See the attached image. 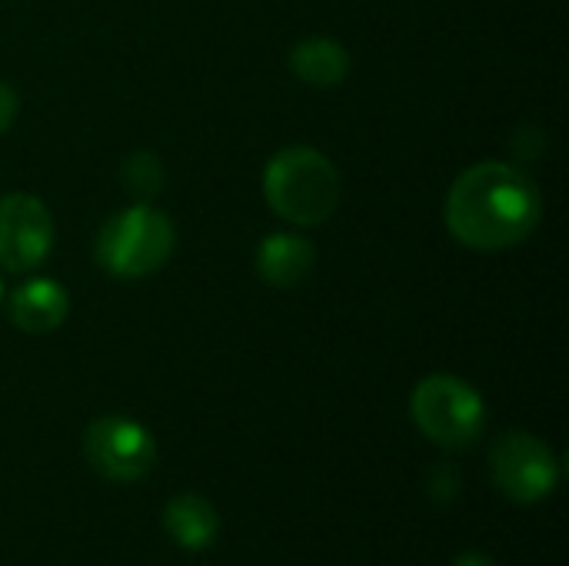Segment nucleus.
<instances>
[{"label": "nucleus", "mask_w": 569, "mask_h": 566, "mask_svg": "<svg viewBox=\"0 0 569 566\" xmlns=\"http://www.w3.org/2000/svg\"><path fill=\"white\" fill-rule=\"evenodd\" d=\"M340 173L313 147H283L263 170V197L277 217L297 227H317L340 207Z\"/></svg>", "instance_id": "obj_2"}, {"label": "nucleus", "mask_w": 569, "mask_h": 566, "mask_svg": "<svg viewBox=\"0 0 569 566\" xmlns=\"http://www.w3.org/2000/svg\"><path fill=\"white\" fill-rule=\"evenodd\" d=\"M490 477L507 500L540 504L557 490L560 464L540 437H533L527 430H510L493 444Z\"/></svg>", "instance_id": "obj_6"}, {"label": "nucleus", "mask_w": 569, "mask_h": 566, "mask_svg": "<svg viewBox=\"0 0 569 566\" xmlns=\"http://www.w3.org/2000/svg\"><path fill=\"white\" fill-rule=\"evenodd\" d=\"M70 314V297L63 284L37 277L10 294V324L23 334H53Z\"/></svg>", "instance_id": "obj_8"}, {"label": "nucleus", "mask_w": 569, "mask_h": 566, "mask_svg": "<svg viewBox=\"0 0 569 566\" xmlns=\"http://www.w3.org/2000/svg\"><path fill=\"white\" fill-rule=\"evenodd\" d=\"M453 566H497L490 557H483V554H463V557H457Z\"/></svg>", "instance_id": "obj_14"}, {"label": "nucleus", "mask_w": 569, "mask_h": 566, "mask_svg": "<svg viewBox=\"0 0 569 566\" xmlns=\"http://www.w3.org/2000/svg\"><path fill=\"white\" fill-rule=\"evenodd\" d=\"M0 300H3V280H0Z\"/></svg>", "instance_id": "obj_15"}, {"label": "nucleus", "mask_w": 569, "mask_h": 566, "mask_svg": "<svg viewBox=\"0 0 569 566\" xmlns=\"http://www.w3.org/2000/svg\"><path fill=\"white\" fill-rule=\"evenodd\" d=\"M290 70L297 80L310 83V87H337L347 80L350 73V53L343 43L330 40V37H310L300 40L290 50Z\"/></svg>", "instance_id": "obj_11"}, {"label": "nucleus", "mask_w": 569, "mask_h": 566, "mask_svg": "<svg viewBox=\"0 0 569 566\" xmlns=\"http://www.w3.org/2000/svg\"><path fill=\"white\" fill-rule=\"evenodd\" d=\"M120 177H123V187H127L140 203H147L150 197H157L160 187H163V167H160V160H157L153 153H147V150L127 157Z\"/></svg>", "instance_id": "obj_12"}, {"label": "nucleus", "mask_w": 569, "mask_h": 566, "mask_svg": "<svg viewBox=\"0 0 569 566\" xmlns=\"http://www.w3.org/2000/svg\"><path fill=\"white\" fill-rule=\"evenodd\" d=\"M83 457L93 474L113 484L143 480L157 464V440L153 434L120 414L97 417L83 430Z\"/></svg>", "instance_id": "obj_5"}, {"label": "nucleus", "mask_w": 569, "mask_h": 566, "mask_svg": "<svg viewBox=\"0 0 569 566\" xmlns=\"http://www.w3.org/2000/svg\"><path fill=\"white\" fill-rule=\"evenodd\" d=\"M163 530L167 537L187 550V554H200L217 540L220 530V517L213 510V504L200 494H177L167 507H163Z\"/></svg>", "instance_id": "obj_10"}, {"label": "nucleus", "mask_w": 569, "mask_h": 566, "mask_svg": "<svg viewBox=\"0 0 569 566\" xmlns=\"http://www.w3.org/2000/svg\"><path fill=\"white\" fill-rule=\"evenodd\" d=\"M317 267V250L307 237L297 234H270L257 247V274L263 284L277 290L300 287Z\"/></svg>", "instance_id": "obj_9"}, {"label": "nucleus", "mask_w": 569, "mask_h": 566, "mask_svg": "<svg viewBox=\"0 0 569 566\" xmlns=\"http://www.w3.org/2000/svg\"><path fill=\"white\" fill-rule=\"evenodd\" d=\"M53 250V217L33 193L0 197V270L30 274Z\"/></svg>", "instance_id": "obj_7"}, {"label": "nucleus", "mask_w": 569, "mask_h": 566, "mask_svg": "<svg viewBox=\"0 0 569 566\" xmlns=\"http://www.w3.org/2000/svg\"><path fill=\"white\" fill-rule=\"evenodd\" d=\"M173 220L163 210L137 200L100 227L93 257L100 270H107L117 280H143L173 257Z\"/></svg>", "instance_id": "obj_3"}, {"label": "nucleus", "mask_w": 569, "mask_h": 566, "mask_svg": "<svg viewBox=\"0 0 569 566\" xmlns=\"http://www.w3.org/2000/svg\"><path fill=\"white\" fill-rule=\"evenodd\" d=\"M410 417L417 430L443 450H463L480 440L487 424L483 397L453 374H430L413 387Z\"/></svg>", "instance_id": "obj_4"}, {"label": "nucleus", "mask_w": 569, "mask_h": 566, "mask_svg": "<svg viewBox=\"0 0 569 566\" xmlns=\"http://www.w3.org/2000/svg\"><path fill=\"white\" fill-rule=\"evenodd\" d=\"M17 110H20V97H17V90H13L7 80H0V133L17 120Z\"/></svg>", "instance_id": "obj_13"}, {"label": "nucleus", "mask_w": 569, "mask_h": 566, "mask_svg": "<svg viewBox=\"0 0 569 566\" xmlns=\"http://www.w3.org/2000/svg\"><path fill=\"white\" fill-rule=\"evenodd\" d=\"M543 217L537 180L507 160H480L467 167L447 190L443 220L457 244L497 254L523 244Z\"/></svg>", "instance_id": "obj_1"}]
</instances>
